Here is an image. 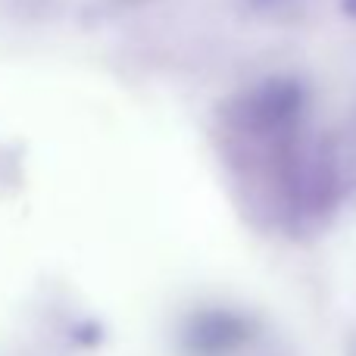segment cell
<instances>
[{
  "mask_svg": "<svg viewBox=\"0 0 356 356\" xmlns=\"http://www.w3.org/2000/svg\"><path fill=\"white\" fill-rule=\"evenodd\" d=\"M341 13H344L350 22H356V0H341Z\"/></svg>",
  "mask_w": 356,
  "mask_h": 356,
  "instance_id": "obj_5",
  "label": "cell"
},
{
  "mask_svg": "<svg viewBox=\"0 0 356 356\" xmlns=\"http://www.w3.org/2000/svg\"><path fill=\"white\" fill-rule=\"evenodd\" d=\"M309 106L313 97L307 81L291 72H272L250 81L228 100L222 125L234 144L272 160L307 138Z\"/></svg>",
  "mask_w": 356,
  "mask_h": 356,
  "instance_id": "obj_1",
  "label": "cell"
},
{
  "mask_svg": "<svg viewBox=\"0 0 356 356\" xmlns=\"http://www.w3.org/2000/svg\"><path fill=\"white\" fill-rule=\"evenodd\" d=\"M106 3L119 6V10H144V6H154L160 0H106Z\"/></svg>",
  "mask_w": 356,
  "mask_h": 356,
  "instance_id": "obj_4",
  "label": "cell"
},
{
  "mask_svg": "<svg viewBox=\"0 0 356 356\" xmlns=\"http://www.w3.org/2000/svg\"><path fill=\"white\" fill-rule=\"evenodd\" d=\"M253 322L244 313L225 307H207L194 313L181 328V344L194 356H225L253 338Z\"/></svg>",
  "mask_w": 356,
  "mask_h": 356,
  "instance_id": "obj_2",
  "label": "cell"
},
{
  "mask_svg": "<svg viewBox=\"0 0 356 356\" xmlns=\"http://www.w3.org/2000/svg\"><path fill=\"white\" fill-rule=\"evenodd\" d=\"M247 16L259 22H294L303 13L307 0H238Z\"/></svg>",
  "mask_w": 356,
  "mask_h": 356,
  "instance_id": "obj_3",
  "label": "cell"
}]
</instances>
